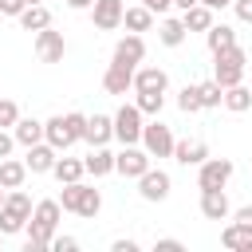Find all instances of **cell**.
Wrapping results in <instances>:
<instances>
[{
	"mask_svg": "<svg viewBox=\"0 0 252 252\" xmlns=\"http://www.w3.org/2000/svg\"><path fill=\"white\" fill-rule=\"evenodd\" d=\"M12 134H16L20 146H35V142H43V122H35V118H20V122L12 126Z\"/></svg>",
	"mask_w": 252,
	"mask_h": 252,
	"instance_id": "obj_28",
	"label": "cell"
},
{
	"mask_svg": "<svg viewBox=\"0 0 252 252\" xmlns=\"http://www.w3.org/2000/svg\"><path fill=\"white\" fill-rule=\"evenodd\" d=\"M20 24H24V32H43V28H51V12L43 4H28L20 12Z\"/></svg>",
	"mask_w": 252,
	"mask_h": 252,
	"instance_id": "obj_22",
	"label": "cell"
},
{
	"mask_svg": "<svg viewBox=\"0 0 252 252\" xmlns=\"http://www.w3.org/2000/svg\"><path fill=\"white\" fill-rule=\"evenodd\" d=\"M51 248H55V252H75V248H79V240H75V236H55V240H51Z\"/></svg>",
	"mask_w": 252,
	"mask_h": 252,
	"instance_id": "obj_35",
	"label": "cell"
},
{
	"mask_svg": "<svg viewBox=\"0 0 252 252\" xmlns=\"http://www.w3.org/2000/svg\"><path fill=\"white\" fill-rule=\"evenodd\" d=\"M181 20H185V32H209L213 28V8L193 4L189 12H181Z\"/></svg>",
	"mask_w": 252,
	"mask_h": 252,
	"instance_id": "obj_26",
	"label": "cell"
},
{
	"mask_svg": "<svg viewBox=\"0 0 252 252\" xmlns=\"http://www.w3.org/2000/svg\"><path fill=\"white\" fill-rule=\"evenodd\" d=\"M158 252H181V240H173V236H161V240H158Z\"/></svg>",
	"mask_w": 252,
	"mask_h": 252,
	"instance_id": "obj_39",
	"label": "cell"
},
{
	"mask_svg": "<svg viewBox=\"0 0 252 252\" xmlns=\"http://www.w3.org/2000/svg\"><path fill=\"white\" fill-rule=\"evenodd\" d=\"M232 177V161L228 158H205L201 173H197V189H224Z\"/></svg>",
	"mask_w": 252,
	"mask_h": 252,
	"instance_id": "obj_8",
	"label": "cell"
},
{
	"mask_svg": "<svg viewBox=\"0 0 252 252\" xmlns=\"http://www.w3.org/2000/svg\"><path fill=\"white\" fill-rule=\"evenodd\" d=\"M142 110H138V102H126L118 114H114V138L122 142V146H138L142 142Z\"/></svg>",
	"mask_w": 252,
	"mask_h": 252,
	"instance_id": "obj_5",
	"label": "cell"
},
{
	"mask_svg": "<svg viewBox=\"0 0 252 252\" xmlns=\"http://www.w3.org/2000/svg\"><path fill=\"white\" fill-rule=\"evenodd\" d=\"M83 161H87V173H94V177L114 173V154H110L106 146H91V154H87Z\"/></svg>",
	"mask_w": 252,
	"mask_h": 252,
	"instance_id": "obj_20",
	"label": "cell"
},
{
	"mask_svg": "<svg viewBox=\"0 0 252 252\" xmlns=\"http://www.w3.org/2000/svg\"><path fill=\"white\" fill-rule=\"evenodd\" d=\"M94 0H67V8H75V12H83V8H91Z\"/></svg>",
	"mask_w": 252,
	"mask_h": 252,
	"instance_id": "obj_43",
	"label": "cell"
},
{
	"mask_svg": "<svg viewBox=\"0 0 252 252\" xmlns=\"http://www.w3.org/2000/svg\"><path fill=\"white\" fill-rule=\"evenodd\" d=\"M248 236H252V232H248L244 224H236V220H232V224H228V228L220 232V244H224V248H240V252H244Z\"/></svg>",
	"mask_w": 252,
	"mask_h": 252,
	"instance_id": "obj_31",
	"label": "cell"
},
{
	"mask_svg": "<svg viewBox=\"0 0 252 252\" xmlns=\"http://www.w3.org/2000/svg\"><path fill=\"white\" fill-rule=\"evenodd\" d=\"M24 8H28L24 0H0V12H4V16H16V20H20V12H24Z\"/></svg>",
	"mask_w": 252,
	"mask_h": 252,
	"instance_id": "obj_36",
	"label": "cell"
},
{
	"mask_svg": "<svg viewBox=\"0 0 252 252\" xmlns=\"http://www.w3.org/2000/svg\"><path fill=\"white\" fill-rule=\"evenodd\" d=\"M173 158H177L181 165H201V161L209 158V146H205L201 138H181V142L173 146Z\"/></svg>",
	"mask_w": 252,
	"mask_h": 252,
	"instance_id": "obj_16",
	"label": "cell"
},
{
	"mask_svg": "<svg viewBox=\"0 0 252 252\" xmlns=\"http://www.w3.org/2000/svg\"><path fill=\"white\" fill-rule=\"evenodd\" d=\"M110 138H114V118H106V114L87 118V134H83V142H91V146H106Z\"/></svg>",
	"mask_w": 252,
	"mask_h": 252,
	"instance_id": "obj_18",
	"label": "cell"
},
{
	"mask_svg": "<svg viewBox=\"0 0 252 252\" xmlns=\"http://www.w3.org/2000/svg\"><path fill=\"white\" fill-rule=\"evenodd\" d=\"M32 197L24 193V189H8V197H4V205H0V232L4 236H12V232H20V228H28V220H32Z\"/></svg>",
	"mask_w": 252,
	"mask_h": 252,
	"instance_id": "obj_3",
	"label": "cell"
},
{
	"mask_svg": "<svg viewBox=\"0 0 252 252\" xmlns=\"http://www.w3.org/2000/svg\"><path fill=\"white\" fill-rule=\"evenodd\" d=\"M220 106H228L232 114H244V110L252 106V87H244V83L224 87V102H220Z\"/></svg>",
	"mask_w": 252,
	"mask_h": 252,
	"instance_id": "obj_24",
	"label": "cell"
},
{
	"mask_svg": "<svg viewBox=\"0 0 252 252\" xmlns=\"http://www.w3.org/2000/svg\"><path fill=\"white\" fill-rule=\"evenodd\" d=\"M114 59L126 63V67H138V63L146 59V39H142L138 32H126V35L114 43Z\"/></svg>",
	"mask_w": 252,
	"mask_h": 252,
	"instance_id": "obj_14",
	"label": "cell"
},
{
	"mask_svg": "<svg viewBox=\"0 0 252 252\" xmlns=\"http://www.w3.org/2000/svg\"><path fill=\"white\" fill-rule=\"evenodd\" d=\"M43 138H47L55 150L75 146V138H71V130H67V118H63V114H55V118H47V122H43Z\"/></svg>",
	"mask_w": 252,
	"mask_h": 252,
	"instance_id": "obj_19",
	"label": "cell"
},
{
	"mask_svg": "<svg viewBox=\"0 0 252 252\" xmlns=\"http://www.w3.org/2000/svg\"><path fill=\"white\" fill-rule=\"evenodd\" d=\"M24 4H43V0H24Z\"/></svg>",
	"mask_w": 252,
	"mask_h": 252,
	"instance_id": "obj_47",
	"label": "cell"
},
{
	"mask_svg": "<svg viewBox=\"0 0 252 252\" xmlns=\"http://www.w3.org/2000/svg\"><path fill=\"white\" fill-rule=\"evenodd\" d=\"M201 4H205V8H213V12H217V8H228V4H232V0H201Z\"/></svg>",
	"mask_w": 252,
	"mask_h": 252,
	"instance_id": "obj_44",
	"label": "cell"
},
{
	"mask_svg": "<svg viewBox=\"0 0 252 252\" xmlns=\"http://www.w3.org/2000/svg\"><path fill=\"white\" fill-rule=\"evenodd\" d=\"M4 197H8V189H4V185H0V205H4Z\"/></svg>",
	"mask_w": 252,
	"mask_h": 252,
	"instance_id": "obj_46",
	"label": "cell"
},
{
	"mask_svg": "<svg viewBox=\"0 0 252 252\" xmlns=\"http://www.w3.org/2000/svg\"><path fill=\"white\" fill-rule=\"evenodd\" d=\"M201 213H205L209 220H224V217L232 213L224 189H201Z\"/></svg>",
	"mask_w": 252,
	"mask_h": 252,
	"instance_id": "obj_17",
	"label": "cell"
},
{
	"mask_svg": "<svg viewBox=\"0 0 252 252\" xmlns=\"http://www.w3.org/2000/svg\"><path fill=\"white\" fill-rule=\"evenodd\" d=\"M193 4H201V0H173V8H181V12H189Z\"/></svg>",
	"mask_w": 252,
	"mask_h": 252,
	"instance_id": "obj_45",
	"label": "cell"
},
{
	"mask_svg": "<svg viewBox=\"0 0 252 252\" xmlns=\"http://www.w3.org/2000/svg\"><path fill=\"white\" fill-rule=\"evenodd\" d=\"M28 173H51L55 169V161H59V150L43 138V142H35V146H28Z\"/></svg>",
	"mask_w": 252,
	"mask_h": 252,
	"instance_id": "obj_13",
	"label": "cell"
},
{
	"mask_svg": "<svg viewBox=\"0 0 252 252\" xmlns=\"http://www.w3.org/2000/svg\"><path fill=\"white\" fill-rule=\"evenodd\" d=\"M12 146H16V134H4L0 126V158H12Z\"/></svg>",
	"mask_w": 252,
	"mask_h": 252,
	"instance_id": "obj_38",
	"label": "cell"
},
{
	"mask_svg": "<svg viewBox=\"0 0 252 252\" xmlns=\"http://www.w3.org/2000/svg\"><path fill=\"white\" fill-rule=\"evenodd\" d=\"M28 177V161H16V158H0V185L4 189H20Z\"/></svg>",
	"mask_w": 252,
	"mask_h": 252,
	"instance_id": "obj_21",
	"label": "cell"
},
{
	"mask_svg": "<svg viewBox=\"0 0 252 252\" xmlns=\"http://www.w3.org/2000/svg\"><path fill=\"white\" fill-rule=\"evenodd\" d=\"M122 16H126V4H122V0H94V4H91V20H94L98 32L122 28Z\"/></svg>",
	"mask_w": 252,
	"mask_h": 252,
	"instance_id": "obj_10",
	"label": "cell"
},
{
	"mask_svg": "<svg viewBox=\"0 0 252 252\" xmlns=\"http://www.w3.org/2000/svg\"><path fill=\"white\" fill-rule=\"evenodd\" d=\"M146 169H150V150H146V146H142V150H138V146H122V154H114V173L138 181Z\"/></svg>",
	"mask_w": 252,
	"mask_h": 252,
	"instance_id": "obj_7",
	"label": "cell"
},
{
	"mask_svg": "<svg viewBox=\"0 0 252 252\" xmlns=\"http://www.w3.org/2000/svg\"><path fill=\"white\" fill-rule=\"evenodd\" d=\"M205 43H209V51L217 55V51H224V47H232V43H236V32H232L228 24H213V28L205 32Z\"/></svg>",
	"mask_w": 252,
	"mask_h": 252,
	"instance_id": "obj_27",
	"label": "cell"
},
{
	"mask_svg": "<svg viewBox=\"0 0 252 252\" xmlns=\"http://www.w3.org/2000/svg\"><path fill=\"white\" fill-rule=\"evenodd\" d=\"M134 94H138L134 102H138V110H142V114H154V118L161 114V106H165V94H158V91H134Z\"/></svg>",
	"mask_w": 252,
	"mask_h": 252,
	"instance_id": "obj_30",
	"label": "cell"
},
{
	"mask_svg": "<svg viewBox=\"0 0 252 252\" xmlns=\"http://www.w3.org/2000/svg\"><path fill=\"white\" fill-rule=\"evenodd\" d=\"M244 63H248L244 47L232 43V47H224V51L213 55V79H217L220 87H236V83L244 79Z\"/></svg>",
	"mask_w": 252,
	"mask_h": 252,
	"instance_id": "obj_4",
	"label": "cell"
},
{
	"mask_svg": "<svg viewBox=\"0 0 252 252\" xmlns=\"http://www.w3.org/2000/svg\"><path fill=\"white\" fill-rule=\"evenodd\" d=\"M122 24H126V32H150L154 28V12L146 8V4H138V8H126V16H122Z\"/></svg>",
	"mask_w": 252,
	"mask_h": 252,
	"instance_id": "obj_25",
	"label": "cell"
},
{
	"mask_svg": "<svg viewBox=\"0 0 252 252\" xmlns=\"http://www.w3.org/2000/svg\"><path fill=\"white\" fill-rule=\"evenodd\" d=\"M169 173L165 169H146L142 177H138V193H142V201H165L169 197Z\"/></svg>",
	"mask_w": 252,
	"mask_h": 252,
	"instance_id": "obj_12",
	"label": "cell"
},
{
	"mask_svg": "<svg viewBox=\"0 0 252 252\" xmlns=\"http://www.w3.org/2000/svg\"><path fill=\"white\" fill-rule=\"evenodd\" d=\"M51 173H55V181H59V185H67V181H83L87 161H79V158H59Z\"/></svg>",
	"mask_w": 252,
	"mask_h": 252,
	"instance_id": "obj_23",
	"label": "cell"
},
{
	"mask_svg": "<svg viewBox=\"0 0 252 252\" xmlns=\"http://www.w3.org/2000/svg\"><path fill=\"white\" fill-rule=\"evenodd\" d=\"M150 12H165V8H173V0H142Z\"/></svg>",
	"mask_w": 252,
	"mask_h": 252,
	"instance_id": "obj_41",
	"label": "cell"
},
{
	"mask_svg": "<svg viewBox=\"0 0 252 252\" xmlns=\"http://www.w3.org/2000/svg\"><path fill=\"white\" fill-rule=\"evenodd\" d=\"M0 236H4V232H0Z\"/></svg>",
	"mask_w": 252,
	"mask_h": 252,
	"instance_id": "obj_48",
	"label": "cell"
},
{
	"mask_svg": "<svg viewBox=\"0 0 252 252\" xmlns=\"http://www.w3.org/2000/svg\"><path fill=\"white\" fill-rule=\"evenodd\" d=\"M232 8H236V20L252 24V0H232Z\"/></svg>",
	"mask_w": 252,
	"mask_h": 252,
	"instance_id": "obj_37",
	"label": "cell"
},
{
	"mask_svg": "<svg viewBox=\"0 0 252 252\" xmlns=\"http://www.w3.org/2000/svg\"><path fill=\"white\" fill-rule=\"evenodd\" d=\"M59 205H63V213H75V217H87L91 220L102 209V193L91 189V185H83V181H67L63 193H59Z\"/></svg>",
	"mask_w": 252,
	"mask_h": 252,
	"instance_id": "obj_2",
	"label": "cell"
},
{
	"mask_svg": "<svg viewBox=\"0 0 252 252\" xmlns=\"http://www.w3.org/2000/svg\"><path fill=\"white\" fill-rule=\"evenodd\" d=\"M20 122V106L12 98H0V126H16Z\"/></svg>",
	"mask_w": 252,
	"mask_h": 252,
	"instance_id": "obj_34",
	"label": "cell"
},
{
	"mask_svg": "<svg viewBox=\"0 0 252 252\" xmlns=\"http://www.w3.org/2000/svg\"><path fill=\"white\" fill-rule=\"evenodd\" d=\"M59 213H63L59 201H35L32 220H28V252H43V248H51L55 228H59Z\"/></svg>",
	"mask_w": 252,
	"mask_h": 252,
	"instance_id": "obj_1",
	"label": "cell"
},
{
	"mask_svg": "<svg viewBox=\"0 0 252 252\" xmlns=\"http://www.w3.org/2000/svg\"><path fill=\"white\" fill-rule=\"evenodd\" d=\"M158 39L165 43V47H181L185 43V20H161V28H158Z\"/></svg>",
	"mask_w": 252,
	"mask_h": 252,
	"instance_id": "obj_29",
	"label": "cell"
},
{
	"mask_svg": "<svg viewBox=\"0 0 252 252\" xmlns=\"http://www.w3.org/2000/svg\"><path fill=\"white\" fill-rule=\"evenodd\" d=\"M177 106H181V114H197V110H205V106H201V87H181Z\"/></svg>",
	"mask_w": 252,
	"mask_h": 252,
	"instance_id": "obj_33",
	"label": "cell"
},
{
	"mask_svg": "<svg viewBox=\"0 0 252 252\" xmlns=\"http://www.w3.org/2000/svg\"><path fill=\"white\" fill-rule=\"evenodd\" d=\"M35 55H39V63H63V55H67L63 32H51V28L35 32Z\"/></svg>",
	"mask_w": 252,
	"mask_h": 252,
	"instance_id": "obj_9",
	"label": "cell"
},
{
	"mask_svg": "<svg viewBox=\"0 0 252 252\" xmlns=\"http://www.w3.org/2000/svg\"><path fill=\"white\" fill-rule=\"evenodd\" d=\"M134 71H138V67H126V63L110 59V67H106V75H102V91H106V94H126V91H134Z\"/></svg>",
	"mask_w": 252,
	"mask_h": 252,
	"instance_id": "obj_11",
	"label": "cell"
},
{
	"mask_svg": "<svg viewBox=\"0 0 252 252\" xmlns=\"http://www.w3.org/2000/svg\"><path fill=\"white\" fill-rule=\"evenodd\" d=\"M165 87H169V75L161 67H138L134 71V91H158V94H165Z\"/></svg>",
	"mask_w": 252,
	"mask_h": 252,
	"instance_id": "obj_15",
	"label": "cell"
},
{
	"mask_svg": "<svg viewBox=\"0 0 252 252\" xmlns=\"http://www.w3.org/2000/svg\"><path fill=\"white\" fill-rule=\"evenodd\" d=\"M142 146L150 150V158H173L177 138H173V130H169L161 118H154L150 126H142Z\"/></svg>",
	"mask_w": 252,
	"mask_h": 252,
	"instance_id": "obj_6",
	"label": "cell"
},
{
	"mask_svg": "<svg viewBox=\"0 0 252 252\" xmlns=\"http://www.w3.org/2000/svg\"><path fill=\"white\" fill-rule=\"evenodd\" d=\"M236 224H244V228L252 232V205H244V209H236Z\"/></svg>",
	"mask_w": 252,
	"mask_h": 252,
	"instance_id": "obj_40",
	"label": "cell"
},
{
	"mask_svg": "<svg viewBox=\"0 0 252 252\" xmlns=\"http://www.w3.org/2000/svg\"><path fill=\"white\" fill-rule=\"evenodd\" d=\"M114 252H138V240H114Z\"/></svg>",
	"mask_w": 252,
	"mask_h": 252,
	"instance_id": "obj_42",
	"label": "cell"
},
{
	"mask_svg": "<svg viewBox=\"0 0 252 252\" xmlns=\"http://www.w3.org/2000/svg\"><path fill=\"white\" fill-rule=\"evenodd\" d=\"M197 87H201V106H205V110L224 102V87H220L217 79H209V83H197Z\"/></svg>",
	"mask_w": 252,
	"mask_h": 252,
	"instance_id": "obj_32",
	"label": "cell"
}]
</instances>
